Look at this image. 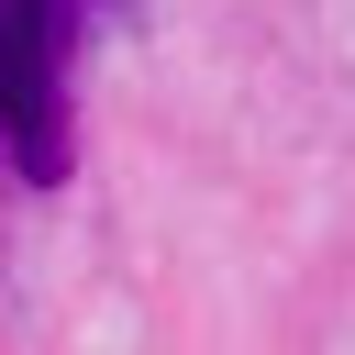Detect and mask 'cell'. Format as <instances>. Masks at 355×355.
Masks as SVG:
<instances>
[{"instance_id":"obj_1","label":"cell","mask_w":355,"mask_h":355,"mask_svg":"<svg viewBox=\"0 0 355 355\" xmlns=\"http://www.w3.org/2000/svg\"><path fill=\"white\" fill-rule=\"evenodd\" d=\"M67 22L78 0H0V155L33 189L67 178Z\"/></svg>"}]
</instances>
